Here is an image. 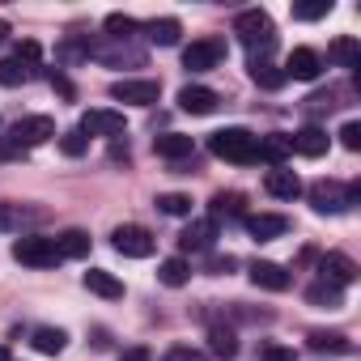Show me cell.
<instances>
[{
    "label": "cell",
    "instance_id": "cell-1",
    "mask_svg": "<svg viewBox=\"0 0 361 361\" xmlns=\"http://www.w3.org/2000/svg\"><path fill=\"white\" fill-rule=\"evenodd\" d=\"M209 153L221 161H234V166H251V161H259V136L247 128H221L209 136Z\"/></svg>",
    "mask_w": 361,
    "mask_h": 361
},
{
    "label": "cell",
    "instance_id": "cell-2",
    "mask_svg": "<svg viewBox=\"0 0 361 361\" xmlns=\"http://www.w3.org/2000/svg\"><path fill=\"white\" fill-rule=\"evenodd\" d=\"M234 35H238V43L251 51V60H259V56H268V51L276 47L272 18H268L264 9H243V13L234 18Z\"/></svg>",
    "mask_w": 361,
    "mask_h": 361
},
{
    "label": "cell",
    "instance_id": "cell-3",
    "mask_svg": "<svg viewBox=\"0 0 361 361\" xmlns=\"http://www.w3.org/2000/svg\"><path fill=\"white\" fill-rule=\"evenodd\" d=\"M357 200H361V183H336V178H319V183H310V209L323 213V217L348 213Z\"/></svg>",
    "mask_w": 361,
    "mask_h": 361
},
{
    "label": "cell",
    "instance_id": "cell-4",
    "mask_svg": "<svg viewBox=\"0 0 361 361\" xmlns=\"http://www.w3.org/2000/svg\"><path fill=\"white\" fill-rule=\"evenodd\" d=\"M39 56H43V51H39V43H35V39L18 43V47H13V56L0 60V85L18 90V85L35 81V64H39Z\"/></svg>",
    "mask_w": 361,
    "mask_h": 361
},
{
    "label": "cell",
    "instance_id": "cell-5",
    "mask_svg": "<svg viewBox=\"0 0 361 361\" xmlns=\"http://www.w3.org/2000/svg\"><path fill=\"white\" fill-rule=\"evenodd\" d=\"M90 56L98 64H111V68H140L145 64V47H136L132 39H102V43H90Z\"/></svg>",
    "mask_w": 361,
    "mask_h": 361
},
{
    "label": "cell",
    "instance_id": "cell-6",
    "mask_svg": "<svg viewBox=\"0 0 361 361\" xmlns=\"http://www.w3.org/2000/svg\"><path fill=\"white\" fill-rule=\"evenodd\" d=\"M13 259L26 264V268H56V264H60V251H56V238L22 234V238L13 243Z\"/></svg>",
    "mask_w": 361,
    "mask_h": 361
},
{
    "label": "cell",
    "instance_id": "cell-7",
    "mask_svg": "<svg viewBox=\"0 0 361 361\" xmlns=\"http://www.w3.org/2000/svg\"><path fill=\"white\" fill-rule=\"evenodd\" d=\"M56 136V119L51 115H26V119H18L13 128H9V145L13 149H35V145H47Z\"/></svg>",
    "mask_w": 361,
    "mask_h": 361
},
{
    "label": "cell",
    "instance_id": "cell-8",
    "mask_svg": "<svg viewBox=\"0 0 361 361\" xmlns=\"http://www.w3.org/2000/svg\"><path fill=\"white\" fill-rule=\"evenodd\" d=\"M47 221V209L39 204H0V234H30Z\"/></svg>",
    "mask_w": 361,
    "mask_h": 361
},
{
    "label": "cell",
    "instance_id": "cell-9",
    "mask_svg": "<svg viewBox=\"0 0 361 361\" xmlns=\"http://www.w3.org/2000/svg\"><path fill=\"white\" fill-rule=\"evenodd\" d=\"M157 94H161V85L149 81V77H123V81L111 85V98L115 102H128V106H153Z\"/></svg>",
    "mask_w": 361,
    "mask_h": 361
},
{
    "label": "cell",
    "instance_id": "cell-10",
    "mask_svg": "<svg viewBox=\"0 0 361 361\" xmlns=\"http://www.w3.org/2000/svg\"><path fill=\"white\" fill-rule=\"evenodd\" d=\"M111 247L119 251V255H128V259H149L153 255V234L145 230V226H119L115 234H111Z\"/></svg>",
    "mask_w": 361,
    "mask_h": 361
},
{
    "label": "cell",
    "instance_id": "cell-11",
    "mask_svg": "<svg viewBox=\"0 0 361 361\" xmlns=\"http://www.w3.org/2000/svg\"><path fill=\"white\" fill-rule=\"evenodd\" d=\"M226 60V43L221 39H196L188 51H183V68L188 73H209Z\"/></svg>",
    "mask_w": 361,
    "mask_h": 361
},
{
    "label": "cell",
    "instance_id": "cell-12",
    "mask_svg": "<svg viewBox=\"0 0 361 361\" xmlns=\"http://www.w3.org/2000/svg\"><path fill=\"white\" fill-rule=\"evenodd\" d=\"M77 132H81L85 140H90V136H106V140H119V136L128 132V123H123V115H119V111H85Z\"/></svg>",
    "mask_w": 361,
    "mask_h": 361
},
{
    "label": "cell",
    "instance_id": "cell-13",
    "mask_svg": "<svg viewBox=\"0 0 361 361\" xmlns=\"http://www.w3.org/2000/svg\"><path fill=\"white\" fill-rule=\"evenodd\" d=\"M281 73H285V81H289V77H293V81H319V73H323V56H319L314 47H293Z\"/></svg>",
    "mask_w": 361,
    "mask_h": 361
},
{
    "label": "cell",
    "instance_id": "cell-14",
    "mask_svg": "<svg viewBox=\"0 0 361 361\" xmlns=\"http://www.w3.org/2000/svg\"><path fill=\"white\" fill-rule=\"evenodd\" d=\"M213 243H217V221L213 217H200V221H192L183 234H178V247H183L188 255H204V251H213Z\"/></svg>",
    "mask_w": 361,
    "mask_h": 361
},
{
    "label": "cell",
    "instance_id": "cell-15",
    "mask_svg": "<svg viewBox=\"0 0 361 361\" xmlns=\"http://www.w3.org/2000/svg\"><path fill=\"white\" fill-rule=\"evenodd\" d=\"M243 226H247V234L255 243H272V238L289 234V217H281V213H247Z\"/></svg>",
    "mask_w": 361,
    "mask_h": 361
},
{
    "label": "cell",
    "instance_id": "cell-16",
    "mask_svg": "<svg viewBox=\"0 0 361 361\" xmlns=\"http://www.w3.org/2000/svg\"><path fill=\"white\" fill-rule=\"evenodd\" d=\"M319 281H327V285H336V289H348V285L357 281V264H353L348 255L331 251V255L319 259Z\"/></svg>",
    "mask_w": 361,
    "mask_h": 361
},
{
    "label": "cell",
    "instance_id": "cell-17",
    "mask_svg": "<svg viewBox=\"0 0 361 361\" xmlns=\"http://www.w3.org/2000/svg\"><path fill=\"white\" fill-rule=\"evenodd\" d=\"M264 192L276 196V200H298V196H302V178H298L293 170H285V166H272V170L264 174Z\"/></svg>",
    "mask_w": 361,
    "mask_h": 361
},
{
    "label": "cell",
    "instance_id": "cell-18",
    "mask_svg": "<svg viewBox=\"0 0 361 361\" xmlns=\"http://www.w3.org/2000/svg\"><path fill=\"white\" fill-rule=\"evenodd\" d=\"M217 102L221 98L209 85H183V90H178V111H188V115H213Z\"/></svg>",
    "mask_w": 361,
    "mask_h": 361
},
{
    "label": "cell",
    "instance_id": "cell-19",
    "mask_svg": "<svg viewBox=\"0 0 361 361\" xmlns=\"http://www.w3.org/2000/svg\"><path fill=\"white\" fill-rule=\"evenodd\" d=\"M251 281H255L259 289H272V293H285V289L293 285V276H289L281 264H272V259H255V264H251Z\"/></svg>",
    "mask_w": 361,
    "mask_h": 361
},
{
    "label": "cell",
    "instance_id": "cell-20",
    "mask_svg": "<svg viewBox=\"0 0 361 361\" xmlns=\"http://www.w3.org/2000/svg\"><path fill=\"white\" fill-rule=\"evenodd\" d=\"M153 153L166 157V161H183L196 153V140L183 136V132H166V136H153Z\"/></svg>",
    "mask_w": 361,
    "mask_h": 361
},
{
    "label": "cell",
    "instance_id": "cell-21",
    "mask_svg": "<svg viewBox=\"0 0 361 361\" xmlns=\"http://www.w3.org/2000/svg\"><path fill=\"white\" fill-rule=\"evenodd\" d=\"M289 145H293V153H302V157H323V153H327V145H331V136H327L323 128L306 123L302 132H293V136H289Z\"/></svg>",
    "mask_w": 361,
    "mask_h": 361
},
{
    "label": "cell",
    "instance_id": "cell-22",
    "mask_svg": "<svg viewBox=\"0 0 361 361\" xmlns=\"http://www.w3.org/2000/svg\"><path fill=\"white\" fill-rule=\"evenodd\" d=\"M81 281H85V289H90V293H98V298H106V302L123 298V281H119V276H111L106 268H90Z\"/></svg>",
    "mask_w": 361,
    "mask_h": 361
},
{
    "label": "cell",
    "instance_id": "cell-23",
    "mask_svg": "<svg viewBox=\"0 0 361 361\" xmlns=\"http://www.w3.org/2000/svg\"><path fill=\"white\" fill-rule=\"evenodd\" d=\"M209 348H213V357L234 361V357H238V336H234V327L213 323V327H209Z\"/></svg>",
    "mask_w": 361,
    "mask_h": 361
},
{
    "label": "cell",
    "instance_id": "cell-24",
    "mask_svg": "<svg viewBox=\"0 0 361 361\" xmlns=\"http://www.w3.org/2000/svg\"><path fill=\"white\" fill-rule=\"evenodd\" d=\"M157 281H161V285H170V289H183V285L192 281V264H188L183 255H170V259H161Z\"/></svg>",
    "mask_w": 361,
    "mask_h": 361
},
{
    "label": "cell",
    "instance_id": "cell-25",
    "mask_svg": "<svg viewBox=\"0 0 361 361\" xmlns=\"http://www.w3.org/2000/svg\"><path fill=\"white\" fill-rule=\"evenodd\" d=\"M178 35H183V26H178L174 18H153V22L145 26V39H149L153 47H174Z\"/></svg>",
    "mask_w": 361,
    "mask_h": 361
},
{
    "label": "cell",
    "instance_id": "cell-26",
    "mask_svg": "<svg viewBox=\"0 0 361 361\" xmlns=\"http://www.w3.org/2000/svg\"><path fill=\"white\" fill-rule=\"evenodd\" d=\"M56 251H60V259H85L90 255V234L85 230H64L56 238Z\"/></svg>",
    "mask_w": 361,
    "mask_h": 361
},
{
    "label": "cell",
    "instance_id": "cell-27",
    "mask_svg": "<svg viewBox=\"0 0 361 361\" xmlns=\"http://www.w3.org/2000/svg\"><path fill=\"white\" fill-rule=\"evenodd\" d=\"M306 302L319 306V310H340V306H344V289H336V285H327V281H314V285L306 289Z\"/></svg>",
    "mask_w": 361,
    "mask_h": 361
},
{
    "label": "cell",
    "instance_id": "cell-28",
    "mask_svg": "<svg viewBox=\"0 0 361 361\" xmlns=\"http://www.w3.org/2000/svg\"><path fill=\"white\" fill-rule=\"evenodd\" d=\"M327 56H331L340 68H361V43H357V39H348V35H340V39L327 47Z\"/></svg>",
    "mask_w": 361,
    "mask_h": 361
},
{
    "label": "cell",
    "instance_id": "cell-29",
    "mask_svg": "<svg viewBox=\"0 0 361 361\" xmlns=\"http://www.w3.org/2000/svg\"><path fill=\"white\" fill-rule=\"evenodd\" d=\"M251 81H255L259 90H281V85H285V73H281L268 56H259V60H251Z\"/></svg>",
    "mask_w": 361,
    "mask_h": 361
},
{
    "label": "cell",
    "instance_id": "cell-30",
    "mask_svg": "<svg viewBox=\"0 0 361 361\" xmlns=\"http://www.w3.org/2000/svg\"><path fill=\"white\" fill-rule=\"evenodd\" d=\"M289 153H293V145H289V136H285V132L259 136V161H272V166H281Z\"/></svg>",
    "mask_w": 361,
    "mask_h": 361
},
{
    "label": "cell",
    "instance_id": "cell-31",
    "mask_svg": "<svg viewBox=\"0 0 361 361\" xmlns=\"http://www.w3.org/2000/svg\"><path fill=\"white\" fill-rule=\"evenodd\" d=\"M30 344H35L39 353H47V357H56V353H64V344H68V331H64V327H35Z\"/></svg>",
    "mask_w": 361,
    "mask_h": 361
},
{
    "label": "cell",
    "instance_id": "cell-32",
    "mask_svg": "<svg viewBox=\"0 0 361 361\" xmlns=\"http://www.w3.org/2000/svg\"><path fill=\"white\" fill-rule=\"evenodd\" d=\"M56 60H60V64H81V60H90V39H85V35L64 39V43L56 47Z\"/></svg>",
    "mask_w": 361,
    "mask_h": 361
},
{
    "label": "cell",
    "instance_id": "cell-33",
    "mask_svg": "<svg viewBox=\"0 0 361 361\" xmlns=\"http://www.w3.org/2000/svg\"><path fill=\"white\" fill-rule=\"evenodd\" d=\"M157 209L170 213V217H192V196H183V192H166V196H157Z\"/></svg>",
    "mask_w": 361,
    "mask_h": 361
},
{
    "label": "cell",
    "instance_id": "cell-34",
    "mask_svg": "<svg viewBox=\"0 0 361 361\" xmlns=\"http://www.w3.org/2000/svg\"><path fill=\"white\" fill-rule=\"evenodd\" d=\"M102 26H106V39H136V30H140L136 18H128V13H111Z\"/></svg>",
    "mask_w": 361,
    "mask_h": 361
},
{
    "label": "cell",
    "instance_id": "cell-35",
    "mask_svg": "<svg viewBox=\"0 0 361 361\" xmlns=\"http://www.w3.org/2000/svg\"><path fill=\"white\" fill-rule=\"evenodd\" d=\"M217 217H243V196L238 192H217L213 196V221Z\"/></svg>",
    "mask_w": 361,
    "mask_h": 361
},
{
    "label": "cell",
    "instance_id": "cell-36",
    "mask_svg": "<svg viewBox=\"0 0 361 361\" xmlns=\"http://www.w3.org/2000/svg\"><path fill=\"white\" fill-rule=\"evenodd\" d=\"M310 348L314 353H348V340L340 331H310Z\"/></svg>",
    "mask_w": 361,
    "mask_h": 361
},
{
    "label": "cell",
    "instance_id": "cell-37",
    "mask_svg": "<svg viewBox=\"0 0 361 361\" xmlns=\"http://www.w3.org/2000/svg\"><path fill=\"white\" fill-rule=\"evenodd\" d=\"M331 13V0H310V5H293V18L298 22H319Z\"/></svg>",
    "mask_w": 361,
    "mask_h": 361
},
{
    "label": "cell",
    "instance_id": "cell-38",
    "mask_svg": "<svg viewBox=\"0 0 361 361\" xmlns=\"http://www.w3.org/2000/svg\"><path fill=\"white\" fill-rule=\"evenodd\" d=\"M85 149H90V140H85V136H81V132H77V128H73V132H64V136H60V153H64V157H81V153H85Z\"/></svg>",
    "mask_w": 361,
    "mask_h": 361
},
{
    "label": "cell",
    "instance_id": "cell-39",
    "mask_svg": "<svg viewBox=\"0 0 361 361\" xmlns=\"http://www.w3.org/2000/svg\"><path fill=\"white\" fill-rule=\"evenodd\" d=\"M259 361H298V353L293 348H285V344H259Z\"/></svg>",
    "mask_w": 361,
    "mask_h": 361
},
{
    "label": "cell",
    "instance_id": "cell-40",
    "mask_svg": "<svg viewBox=\"0 0 361 361\" xmlns=\"http://www.w3.org/2000/svg\"><path fill=\"white\" fill-rule=\"evenodd\" d=\"M161 361H209V357L200 348H192V344H174V348H166Z\"/></svg>",
    "mask_w": 361,
    "mask_h": 361
},
{
    "label": "cell",
    "instance_id": "cell-41",
    "mask_svg": "<svg viewBox=\"0 0 361 361\" xmlns=\"http://www.w3.org/2000/svg\"><path fill=\"white\" fill-rule=\"evenodd\" d=\"M340 145H344V149H353V153L361 149V123H357V119H348V123L340 128Z\"/></svg>",
    "mask_w": 361,
    "mask_h": 361
},
{
    "label": "cell",
    "instance_id": "cell-42",
    "mask_svg": "<svg viewBox=\"0 0 361 361\" xmlns=\"http://www.w3.org/2000/svg\"><path fill=\"white\" fill-rule=\"evenodd\" d=\"M306 102H310V111H336V106H340V102H336V90H323V94H310Z\"/></svg>",
    "mask_w": 361,
    "mask_h": 361
},
{
    "label": "cell",
    "instance_id": "cell-43",
    "mask_svg": "<svg viewBox=\"0 0 361 361\" xmlns=\"http://www.w3.org/2000/svg\"><path fill=\"white\" fill-rule=\"evenodd\" d=\"M18 157H26L22 149H13L9 140H0V161H18Z\"/></svg>",
    "mask_w": 361,
    "mask_h": 361
},
{
    "label": "cell",
    "instance_id": "cell-44",
    "mask_svg": "<svg viewBox=\"0 0 361 361\" xmlns=\"http://www.w3.org/2000/svg\"><path fill=\"white\" fill-rule=\"evenodd\" d=\"M119 361H153V357H149V348H128Z\"/></svg>",
    "mask_w": 361,
    "mask_h": 361
},
{
    "label": "cell",
    "instance_id": "cell-45",
    "mask_svg": "<svg viewBox=\"0 0 361 361\" xmlns=\"http://www.w3.org/2000/svg\"><path fill=\"white\" fill-rule=\"evenodd\" d=\"M51 85H56V90H60V94H64V98H73V85H68V81H64V77H60V73H51Z\"/></svg>",
    "mask_w": 361,
    "mask_h": 361
},
{
    "label": "cell",
    "instance_id": "cell-46",
    "mask_svg": "<svg viewBox=\"0 0 361 361\" xmlns=\"http://www.w3.org/2000/svg\"><path fill=\"white\" fill-rule=\"evenodd\" d=\"M209 268H213V272H230V268H234V259H230V255H226V259H221V255H213V264H209Z\"/></svg>",
    "mask_w": 361,
    "mask_h": 361
},
{
    "label": "cell",
    "instance_id": "cell-47",
    "mask_svg": "<svg viewBox=\"0 0 361 361\" xmlns=\"http://www.w3.org/2000/svg\"><path fill=\"white\" fill-rule=\"evenodd\" d=\"M5 39H9V22H5V18H0V43H5Z\"/></svg>",
    "mask_w": 361,
    "mask_h": 361
},
{
    "label": "cell",
    "instance_id": "cell-48",
    "mask_svg": "<svg viewBox=\"0 0 361 361\" xmlns=\"http://www.w3.org/2000/svg\"><path fill=\"white\" fill-rule=\"evenodd\" d=\"M0 361H13V357H9V348H5V344H0Z\"/></svg>",
    "mask_w": 361,
    "mask_h": 361
}]
</instances>
